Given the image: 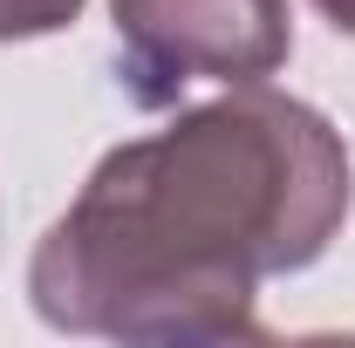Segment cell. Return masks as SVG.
Segmentation results:
<instances>
[{
	"label": "cell",
	"mask_w": 355,
	"mask_h": 348,
	"mask_svg": "<svg viewBox=\"0 0 355 348\" xmlns=\"http://www.w3.org/2000/svg\"><path fill=\"white\" fill-rule=\"evenodd\" d=\"M349 205L342 130L287 89L239 82L96 157L28 260V301L62 335L260 342V280L308 273L342 239Z\"/></svg>",
	"instance_id": "1"
},
{
	"label": "cell",
	"mask_w": 355,
	"mask_h": 348,
	"mask_svg": "<svg viewBox=\"0 0 355 348\" xmlns=\"http://www.w3.org/2000/svg\"><path fill=\"white\" fill-rule=\"evenodd\" d=\"M130 103L171 110L191 82H266L294 55L287 0H110Z\"/></svg>",
	"instance_id": "2"
},
{
	"label": "cell",
	"mask_w": 355,
	"mask_h": 348,
	"mask_svg": "<svg viewBox=\"0 0 355 348\" xmlns=\"http://www.w3.org/2000/svg\"><path fill=\"white\" fill-rule=\"evenodd\" d=\"M89 0H0V42H35L83 21Z\"/></svg>",
	"instance_id": "3"
},
{
	"label": "cell",
	"mask_w": 355,
	"mask_h": 348,
	"mask_svg": "<svg viewBox=\"0 0 355 348\" xmlns=\"http://www.w3.org/2000/svg\"><path fill=\"white\" fill-rule=\"evenodd\" d=\"M314 14H321L335 35H355V0H314Z\"/></svg>",
	"instance_id": "4"
}]
</instances>
